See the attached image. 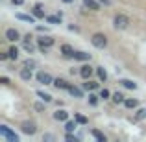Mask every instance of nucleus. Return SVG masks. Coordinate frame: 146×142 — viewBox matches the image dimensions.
<instances>
[{"mask_svg":"<svg viewBox=\"0 0 146 142\" xmlns=\"http://www.w3.org/2000/svg\"><path fill=\"white\" fill-rule=\"evenodd\" d=\"M113 24H115V28H117V30H126L129 26V17H128V15H124V13H118V15H115Z\"/></svg>","mask_w":146,"mask_h":142,"instance_id":"f257e3e1","label":"nucleus"},{"mask_svg":"<svg viewBox=\"0 0 146 142\" xmlns=\"http://www.w3.org/2000/svg\"><path fill=\"white\" fill-rule=\"evenodd\" d=\"M91 43H93V46H94V48L104 50V48L107 46V37L104 35V33H94V35L91 37Z\"/></svg>","mask_w":146,"mask_h":142,"instance_id":"f03ea898","label":"nucleus"},{"mask_svg":"<svg viewBox=\"0 0 146 142\" xmlns=\"http://www.w3.org/2000/svg\"><path fill=\"white\" fill-rule=\"evenodd\" d=\"M56 43L54 41V37H50V35H43L41 39H37V44H39V50L43 53H48V48L52 46V44Z\"/></svg>","mask_w":146,"mask_h":142,"instance_id":"7ed1b4c3","label":"nucleus"},{"mask_svg":"<svg viewBox=\"0 0 146 142\" xmlns=\"http://www.w3.org/2000/svg\"><path fill=\"white\" fill-rule=\"evenodd\" d=\"M21 131L24 133V135H35V133H37V124L32 122V120H26V122H22Z\"/></svg>","mask_w":146,"mask_h":142,"instance_id":"20e7f679","label":"nucleus"},{"mask_svg":"<svg viewBox=\"0 0 146 142\" xmlns=\"http://www.w3.org/2000/svg\"><path fill=\"white\" fill-rule=\"evenodd\" d=\"M0 135L6 137L9 142H19V135H17V133H13L7 125H0Z\"/></svg>","mask_w":146,"mask_h":142,"instance_id":"39448f33","label":"nucleus"},{"mask_svg":"<svg viewBox=\"0 0 146 142\" xmlns=\"http://www.w3.org/2000/svg\"><path fill=\"white\" fill-rule=\"evenodd\" d=\"M37 81L43 83V85H52V83H54V78L48 74V72H43V70H41L39 74H37Z\"/></svg>","mask_w":146,"mask_h":142,"instance_id":"423d86ee","label":"nucleus"},{"mask_svg":"<svg viewBox=\"0 0 146 142\" xmlns=\"http://www.w3.org/2000/svg\"><path fill=\"white\" fill-rule=\"evenodd\" d=\"M56 89H59V90H68V87H70V83L67 81V79H63V78H57V79H54V83H52Z\"/></svg>","mask_w":146,"mask_h":142,"instance_id":"0eeeda50","label":"nucleus"},{"mask_svg":"<svg viewBox=\"0 0 146 142\" xmlns=\"http://www.w3.org/2000/svg\"><path fill=\"white\" fill-rule=\"evenodd\" d=\"M6 39L11 41V43H15V41L21 39V33H19L15 28H7V30H6Z\"/></svg>","mask_w":146,"mask_h":142,"instance_id":"6e6552de","label":"nucleus"},{"mask_svg":"<svg viewBox=\"0 0 146 142\" xmlns=\"http://www.w3.org/2000/svg\"><path fill=\"white\" fill-rule=\"evenodd\" d=\"M93 72H94V68L91 67V65H83V67L80 68V76H82L83 79H89L91 76H93Z\"/></svg>","mask_w":146,"mask_h":142,"instance_id":"1a4fd4ad","label":"nucleus"},{"mask_svg":"<svg viewBox=\"0 0 146 142\" xmlns=\"http://www.w3.org/2000/svg\"><path fill=\"white\" fill-rule=\"evenodd\" d=\"M67 118H68V113L65 109H57L54 113V120H57V122H67Z\"/></svg>","mask_w":146,"mask_h":142,"instance_id":"9d476101","label":"nucleus"},{"mask_svg":"<svg viewBox=\"0 0 146 142\" xmlns=\"http://www.w3.org/2000/svg\"><path fill=\"white\" fill-rule=\"evenodd\" d=\"M83 6L89 7L91 11H100V2H96V0H83Z\"/></svg>","mask_w":146,"mask_h":142,"instance_id":"9b49d317","label":"nucleus"},{"mask_svg":"<svg viewBox=\"0 0 146 142\" xmlns=\"http://www.w3.org/2000/svg\"><path fill=\"white\" fill-rule=\"evenodd\" d=\"M19 76H21L22 81H30L32 79V68H21V72H19Z\"/></svg>","mask_w":146,"mask_h":142,"instance_id":"f8f14e48","label":"nucleus"},{"mask_svg":"<svg viewBox=\"0 0 146 142\" xmlns=\"http://www.w3.org/2000/svg\"><path fill=\"white\" fill-rule=\"evenodd\" d=\"M74 52L76 50L70 46V44H63V46H61V53H63L65 57H74Z\"/></svg>","mask_w":146,"mask_h":142,"instance_id":"ddd939ff","label":"nucleus"},{"mask_svg":"<svg viewBox=\"0 0 146 142\" xmlns=\"http://www.w3.org/2000/svg\"><path fill=\"white\" fill-rule=\"evenodd\" d=\"M74 59L76 61H91V53H87V52H74Z\"/></svg>","mask_w":146,"mask_h":142,"instance_id":"4468645a","label":"nucleus"},{"mask_svg":"<svg viewBox=\"0 0 146 142\" xmlns=\"http://www.w3.org/2000/svg\"><path fill=\"white\" fill-rule=\"evenodd\" d=\"M17 18L22 22H30V24H33L35 22V17L33 15H24V13H17Z\"/></svg>","mask_w":146,"mask_h":142,"instance_id":"2eb2a0df","label":"nucleus"},{"mask_svg":"<svg viewBox=\"0 0 146 142\" xmlns=\"http://www.w3.org/2000/svg\"><path fill=\"white\" fill-rule=\"evenodd\" d=\"M120 85L126 87V89H129V90H135L137 89V83L131 81V79H120Z\"/></svg>","mask_w":146,"mask_h":142,"instance_id":"dca6fc26","label":"nucleus"},{"mask_svg":"<svg viewBox=\"0 0 146 142\" xmlns=\"http://www.w3.org/2000/svg\"><path fill=\"white\" fill-rule=\"evenodd\" d=\"M32 13H33V17H35V18H44V11L41 9V4H37V6L33 7Z\"/></svg>","mask_w":146,"mask_h":142,"instance_id":"f3484780","label":"nucleus"},{"mask_svg":"<svg viewBox=\"0 0 146 142\" xmlns=\"http://www.w3.org/2000/svg\"><path fill=\"white\" fill-rule=\"evenodd\" d=\"M68 92H70V96H74V98H83V92L78 89V87H74V85L68 87Z\"/></svg>","mask_w":146,"mask_h":142,"instance_id":"a211bd4d","label":"nucleus"},{"mask_svg":"<svg viewBox=\"0 0 146 142\" xmlns=\"http://www.w3.org/2000/svg\"><path fill=\"white\" fill-rule=\"evenodd\" d=\"M7 55H9L11 61H17L19 59V48L17 46H11L9 50H7Z\"/></svg>","mask_w":146,"mask_h":142,"instance_id":"6ab92c4d","label":"nucleus"},{"mask_svg":"<svg viewBox=\"0 0 146 142\" xmlns=\"http://www.w3.org/2000/svg\"><path fill=\"white\" fill-rule=\"evenodd\" d=\"M111 98H113L115 103H124L126 102V96L122 94V92H113V94H111Z\"/></svg>","mask_w":146,"mask_h":142,"instance_id":"aec40b11","label":"nucleus"},{"mask_svg":"<svg viewBox=\"0 0 146 142\" xmlns=\"http://www.w3.org/2000/svg\"><path fill=\"white\" fill-rule=\"evenodd\" d=\"M83 89H85V90H94V89H98V83L96 81H91V79H85Z\"/></svg>","mask_w":146,"mask_h":142,"instance_id":"412c9836","label":"nucleus"},{"mask_svg":"<svg viewBox=\"0 0 146 142\" xmlns=\"http://www.w3.org/2000/svg\"><path fill=\"white\" fill-rule=\"evenodd\" d=\"M96 74H98L100 81H106V79H107V72H106V68H104V67H96Z\"/></svg>","mask_w":146,"mask_h":142,"instance_id":"4be33fe9","label":"nucleus"},{"mask_svg":"<svg viewBox=\"0 0 146 142\" xmlns=\"http://www.w3.org/2000/svg\"><path fill=\"white\" fill-rule=\"evenodd\" d=\"M91 135H93L98 142H106V135H104L102 131H98V129H93V131H91Z\"/></svg>","mask_w":146,"mask_h":142,"instance_id":"5701e85b","label":"nucleus"},{"mask_svg":"<svg viewBox=\"0 0 146 142\" xmlns=\"http://www.w3.org/2000/svg\"><path fill=\"white\" fill-rule=\"evenodd\" d=\"M46 20L50 22V24H61V15L59 13H57V15H48Z\"/></svg>","mask_w":146,"mask_h":142,"instance_id":"b1692460","label":"nucleus"},{"mask_svg":"<svg viewBox=\"0 0 146 142\" xmlns=\"http://www.w3.org/2000/svg\"><path fill=\"white\" fill-rule=\"evenodd\" d=\"M74 120L78 122V124H82V125H87V124H89V120H87V116H83V114H78V113L74 114Z\"/></svg>","mask_w":146,"mask_h":142,"instance_id":"393cba45","label":"nucleus"},{"mask_svg":"<svg viewBox=\"0 0 146 142\" xmlns=\"http://www.w3.org/2000/svg\"><path fill=\"white\" fill-rule=\"evenodd\" d=\"M37 96H39L43 102H46V103H50L52 102V96H50L48 92H43V90H37Z\"/></svg>","mask_w":146,"mask_h":142,"instance_id":"a878e982","label":"nucleus"},{"mask_svg":"<svg viewBox=\"0 0 146 142\" xmlns=\"http://www.w3.org/2000/svg\"><path fill=\"white\" fill-rule=\"evenodd\" d=\"M124 105L128 107V109H137V100H131V98H126V102H124Z\"/></svg>","mask_w":146,"mask_h":142,"instance_id":"bb28decb","label":"nucleus"},{"mask_svg":"<svg viewBox=\"0 0 146 142\" xmlns=\"http://www.w3.org/2000/svg\"><path fill=\"white\" fill-rule=\"evenodd\" d=\"M76 124H78V122H67V124H65V129H67V133H72L76 129Z\"/></svg>","mask_w":146,"mask_h":142,"instance_id":"cd10ccee","label":"nucleus"},{"mask_svg":"<svg viewBox=\"0 0 146 142\" xmlns=\"http://www.w3.org/2000/svg\"><path fill=\"white\" fill-rule=\"evenodd\" d=\"M24 50L28 53H33V50H35V46L32 44V41H24Z\"/></svg>","mask_w":146,"mask_h":142,"instance_id":"c85d7f7f","label":"nucleus"},{"mask_svg":"<svg viewBox=\"0 0 146 142\" xmlns=\"http://www.w3.org/2000/svg\"><path fill=\"white\" fill-rule=\"evenodd\" d=\"M98 98L100 96H96V94H89V103L91 105H98Z\"/></svg>","mask_w":146,"mask_h":142,"instance_id":"c756f323","label":"nucleus"},{"mask_svg":"<svg viewBox=\"0 0 146 142\" xmlns=\"http://www.w3.org/2000/svg\"><path fill=\"white\" fill-rule=\"evenodd\" d=\"M109 96H111V92L107 89H102V90H100V98H102V100H109Z\"/></svg>","mask_w":146,"mask_h":142,"instance_id":"7c9ffc66","label":"nucleus"},{"mask_svg":"<svg viewBox=\"0 0 146 142\" xmlns=\"http://www.w3.org/2000/svg\"><path fill=\"white\" fill-rule=\"evenodd\" d=\"M143 118H146V109H139V111H137L135 120H143Z\"/></svg>","mask_w":146,"mask_h":142,"instance_id":"2f4dec72","label":"nucleus"},{"mask_svg":"<svg viewBox=\"0 0 146 142\" xmlns=\"http://www.w3.org/2000/svg\"><path fill=\"white\" fill-rule=\"evenodd\" d=\"M24 67L26 68H33V67H35V61H33V59H26L24 61Z\"/></svg>","mask_w":146,"mask_h":142,"instance_id":"473e14b6","label":"nucleus"},{"mask_svg":"<svg viewBox=\"0 0 146 142\" xmlns=\"http://www.w3.org/2000/svg\"><path fill=\"white\" fill-rule=\"evenodd\" d=\"M65 139H67L68 142H78V137H74L72 133H67V135H65Z\"/></svg>","mask_w":146,"mask_h":142,"instance_id":"72a5a7b5","label":"nucleus"},{"mask_svg":"<svg viewBox=\"0 0 146 142\" xmlns=\"http://www.w3.org/2000/svg\"><path fill=\"white\" fill-rule=\"evenodd\" d=\"M44 103H46V102H44ZM44 103H35V105H33L35 111H44Z\"/></svg>","mask_w":146,"mask_h":142,"instance_id":"f704fd0d","label":"nucleus"},{"mask_svg":"<svg viewBox=\"0 0 146 142\" xmlns=\"http://www.w3.org/2000/svg\"><path fill=\"white\" fill-rule=\"evenodd\" d=\"M0 83H2V85H9V79H7L6 76H2V78H0Z\"/></svg>","mask_w":146,"mask_h":142,"instance_id":"c9c22d12","label":"nucleus"},{"mask_svg":"<svg viewBox=\"0 0 146 142\" xmlns=\"http://www.w3.org/2000/svg\"><path fill=\"white\" fill-rule=\"evenodd\" d=\"M6 59H9V55L7 53H0V61H6Z\"/></svg>","mask_w":146,"mask_h":142,"instance_id":"e433bc0d","label":"nucleus"},{"mask_svg":"<svg viewBox=\"0 0 146 142\" xmlns=\"http://www.w3.org/2000/svg\"><path fill=\"white\" fill-rule=\"evenodd\" d=\"M68 30H70V32H80V28H78V26H68Z\"/></svg>","mask_w":146,"mask_h":142,"instance_id":"4c0bfd02","label":"nucleus"},{"mask_svg":"<svg viewBox=\"0 0 146 142\" xmlns=\"http://www.w3.org/2000/svg\"><path fill=\"white\" fill-rule=\"evenodd\" d=\"M22 2H24V0H11V4H15V6H21Z\"/></svg>","mask_w":146,"mask_h":142,"instance_id":"58836bf2","label":"nucleus"},{"mask_svg":"<svg viewBox=\"0 0 146 142\" xmlns=\"http://www.w3.org/2000/svg\"><path fill=\"white\" fill-rule=\"evenodd\" d=\"M43 140H54V135H44Z\"/></svg>","mask_w":146,"mask_h":142,"instance_id":"ea45409f","label":"nucleus"},{"mask_svg":"<svg viewBox=\"0 0 146 142\" xmlns=\"http://www.w3.org/2000/svg\"><path fill=\"white\" fill-rule=\"evenodd\" d=\"M100 4H106V6H109V4H111V0H100Z\"/></svg>","mask_w":146,"mask_h":142,"instance_id":"a19ab883","label":"nucleus"},{"mask_svg":"<svg viewBox=\"0 0 146 142\" xmlns=\"http://www.w3.org/2000/svg\"><path fill=\"white\" fill-rule=\"evenodd\" d=\"M63 2H65V4H72V2H74V0H63Z\"/></svg>","mask_w":146,"mask_h":142,"instance_id":"79ce46f5","label":"nucleus"}]
</instances>
